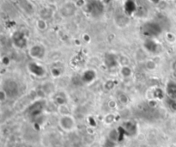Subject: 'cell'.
Returning a JSON list of instances; mask_svg holds the SVG:
<instances>
[{"label": "cell", "instance_id": "1", "mask_svg": "<svg viewBox=\"0 0 176 147\" xmlns=\"http://www.w3.org/2000/svg\"><path fill=\"white\" fill-rule=\"evenodd\" d=\"M59 125L60 128L65 132H71L75 130L76 126V120L70 114L61 115L59 120Z\"/></svg>", "mask_w": 176, "mask_h": 147}, {"label": "cell", "instance_id": "8", "mask_svg": "<svg viewBox=\"0 0 176 147\" xmlns=\"http://www.w3.org/2000/svg\"><path fill=\"white\" fill-rule=\"evenodd\" d=\"M144 65H145V68L149 71H155L157 67V63L153 60H147Z\"/></svg>", "mask_w": 176, "mask_h": 147}, {"label": "cell", "instance_id": "16", "mask_svg": "<svg viewBox=\"0 0 176 147\" xmlns=\"http://www.w3.org/2000/svg\"><path fill=\"white\" fill-rule=\"evenodd\" d=\"M154 97L157 98V99H162L163 97V91L161 89H157V90L154 92Z\"/></svg>", "mask_w": 176, "mask_h": 147}, {"label": "cell", "instance_id": "14", "mask_svg": "<svg viewBox=\"0 0 176 147\" xmlns=\"http://www.w3.org/2000/svg\"><path fill=\"white\" fill-rule=\"evenodd\" d=\"M115 117H114V115L113 114H106L105 118H104V121H105V123L107 124V125H109V124L113 123V121L114 120Z\"/></svg>", "mask_w": 176, "mask_h": 147}, {"label": "cell", "instance_id": "10", "mask_svg": "<svg viewBox=\"0 0 176 147\" xmlns=\"http://www.w3.org/2000/svg\"><path fill=\"white\" fill-rule=\"evenodd\" d=\"M116 85V83L114 82V80H107L104 84V88L106 89V90H112L114 89Z\"/></svg>", "mask_w": 176, "mask_h": 147}, {"label": "cell", "instance_id": "20", "mask_svg": "<svg viewBox=\"0 0 176 147\" xmlns=\"http://www.w3.org/2000/svg\"><path fill=\"white\" fill-rule=\"evenodd\" d=\"M172 66H173V71H176V60L173 63V65H172Z\"/></svg>", "mask_w": 176, "mask_h": 147}, {"label": "cell", "instance_id": "13", "mask_svg": "<svg viewBox=\"0 0 176 147\" xmlns=\"http://www.w3.org/2000/svg\"><path fill=\"white\" fill-rule=\"evenodd\" d=\"M55 102H56L57 103L59 104V106L60 105H64V104H66V101L65 99V97H62V96H60V95H58L55 97Z\"/></svg>", "mask_w": 176, "mask_h": 147}, {"label": "cell", "instance_id": "6", "mask_svg": "<svg viewBox=\"0 0 176 147\" xmlns=\"http://www.w3.org/2000/svg\"><path fill=\"white\" fill-rule=\"evenodd\" d=\"M120 74L125 78H129L132 76V70L129 66H122L120 69Z\"/></svg>", "mask_w": 176, "mask_h": 147}, {"label": "cell", "instance_id": "12", "mask_svg": "<svg viewBox=\"0 0 176 147\" xmlns=\"http://www.w3.org/2000/svg\"><path fill=\"white\" fill-rule=\"evenodd\" d=\"M7 98H8L7 91L3 88H2L0 90V101H1V102H4L7 100Z\"/></svg>", "mask_w": 176, "mask_h": 147}, {"label": "cell", "instance_id": "9", "mask_svg": "<svg viewBox=\"0 0 176 147\" xmlns=\"http://www.w3.org/2000/svg\"><path fill=\"white\" fill-rule=\"evenodd\" d=\"M59 112H60L61 115L70 114V108H68V106H67L66 104L60 105V106H59Z\"/></svg>", "mask_w": 176, "mask_h": 147}, {"label": "cell", "instance_id": "15", "mask_svg": "<svg viewBox=\"0 0 176 147\" xmlns=\"http://www.w3.org/2000/svg\"><path fill=\"white\" fill-rule=\"evenodd\" d=\"M1 63L3 64V66H10V58L8 57V56H3L2 59H1Z\"/></svg>", "mask_w": 176, "mask_h": 147}, {"label": "cell", "instance_id": "19", "mask_svg": "<svg viewBox=\"0 0 176 147\" xmlns=\"http://www.w3.org/2000/svg\"><path fill=\"white\" fill-rule=\"evenodd\" d=\"M116 106H117V102L115 101L111 100L108 102V107H109L110 108H115Z\"/></svg>", "mask_w": 176, "mask_h": 147}, {"label": "cell", "instance_id": "4", "mask_svg": "<svg viewBox=\"0 0 176 147\" xmlns=\"http://www.w3.org/2000/svg\"><path fill=\"white\" fill-rule=\"evenodd\" d=\"M167 94L171 99H176V84L173 81H170L168 84Z\"/></svg>", "mask_w": 176, "mask_h": 147}, {"label": "cell", "instance_id": "17", "mask_svg": "<svg viewBox=\"0 0 176 147\" xmlns=\"http://www.w3.org/2000/svg\"><path fill=\"white\" fill-rule=\"evenodd\" d=\"M52 74H53V77H60V75H61V71L60 70V69H58V68H53L52 69Z\"/></svg>", "mask_w": 176, "mask_h": 147}, {"label": "cell", "instance_id": "2", "mask_svg": "<svg viewBox=\"0 0 176 147\" xmlns=\"http://www.w3.org/2000/svg\"><path fill=\"white\" fill-rule=\"evenodd\" d=\"M28 69L30 73H32V75H34L35 77H43L46 74V69L44 68V66H40L36 62H31L28 64Z\"/></svg>", "mask_w": 176, "mask_h": 147}, {"label": "cell", "instance_id": "7", "mask_svg": "<svg viewBox=\"0 0 176 147\" xmlns=\"http://www.w3.org/2000/svg\"><path fill=\"white\" fill-rule=\"evenodd\" d=\"M105 63L108 67H114L118 64V60H117V57L113 54H109L107 55L106 58V61Z\"/></svg>", "mask_w": 176, "mask_h": 147}, {"label": "cell", "instance_id": "3", "mask_svg": "<svg viewBox=\"0 0 176 147\" xmlns=\"http://www.w3.org/2000/svg\"><path fill=\"white\" fill-rule=\"evenodd\" d=\"M30 57L34 60H40L44 57L46 50L41 45H34L28 51Z\"/></svg>", "mask_w": 176, "mask_h": 147}, {"label": "cell", "instance_id": "11", "mask_svg": "<svg viewBox=\"0 0 176 147\" xmlns=\"http://www.w3.org/2000/svg\"><path fill=\"white\" fill-rule=\"evenodd\" d=\"M119 101H120L122 104H127L128 103V102H129V97H128V96H127L126 94L121 93L120 96H119Z\"/></svg>", "mask_w": 176, "mask_h": 147}, {"label": "cell", "instance_id": "5", "mask_svg": "<svg viewBox=\"0 0 176 147\" xmlns=\"http://www.w3.org/2000/svg\"><path fill=\"white\" fill-rule=\"evenodd\" d=\"M90 71V75H88V72L86 71H84L83 74V76H82V80L84 82V83H90V82H93L94 79L96 78V71L93 70H89Z\"/></svg>", "mask_w": 176, "mask_h": 147}, {"label": "cell", "instance_id": "18", "mask_svg": "<svg viewBox=\"0 0 176 147\" xmlns=\"http://www.w3.org/2000/svg\"><path fill=\"white\" fill-rule=\"evenodd\" d=\"M46 26H47V24H46V23H45L44 21H39V23H38V28H39L40 29L44 30L46 29Z\"/></svg>", "mask_w": 176, "mask_h": 147}]
</instances>
